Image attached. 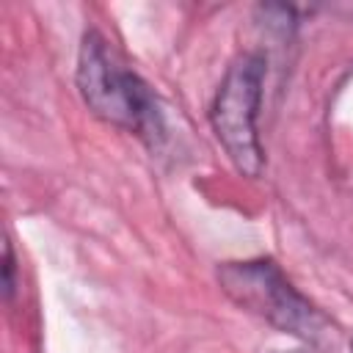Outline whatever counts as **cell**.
I'll return each instance as SVG.
<instances>
[{
    "mask_svg": "<svg viewBox=\"0 0 353 353\" xmlns=\"http://www.w3.org/2000/svg\"><path fill=\"white\" fill-rule=\"evenodd\" d=\"M218 281L229 301L284 334L317 339L325 325L323 314L284 279L273 259L226 262L218 268Z\"/></svg>",
    "mask_w": 353,
    "mask_h": 353,
    "instance_id": "7a4b0ae2",
    "label": "cell"
},
{
    "mask_svg": "<svg viewBox=\"0 0 353 353\" xmlns=\"http://www.w3.org/2000/svg\"><path fill=\"white\" fill-rule=\"evenodd\" d=\"M77 91L102 121L135 132L149 146L163 138V113L149 85L124 69L99 33H85L77 55Z\"/></svg>",
    "mask_w": 353,
    "mask_h": 353,
    "instance_id": "6da1fadb",
    "label": "cell"
},
{
    "mask_svg": "<svg viewBox=\"0 0 353 353\" xmlns=\"http://www.w3.org/2000/svg\"><path fill=\"white\" fill-rule=\"evenodd\" d=\"M3 292H6V298H11V292H14V254H11V243H6L3 245Z\"/></svg>",
    "mask_w": 353,
    "mask_h": 353,
    "instance_id": "277c9868",
    "label": "cell"
},
{
    "mask_svg": "<svg viewBox=\"0 0 353 353\" xmlns=\"http://www.w3.org/2000/svg\"><path fill=\"white\" fill-rule=\"evenodd\" d=\"M262 80H265V58L259 52L237 55L226 69L210 108L215 138L223 143L229 160L245 176H259L262 171V146L256 135Z\"/></svg>",
    "mask_w": 353,
    "mask_h": 353,
    "instance_id": "3957f363",
    "label": "cell"
}]
</instances>
